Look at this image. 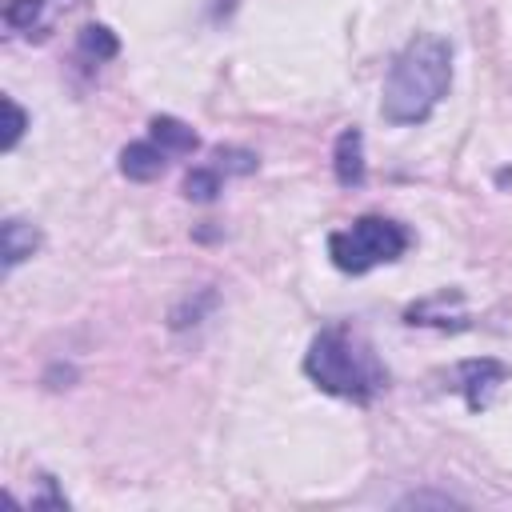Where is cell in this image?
Listing matches in <instances>:
<instances>
[{
    "mask_svg": "<svg viewBox=\"0 0 512 512\" xmlns=\"http://www.w3.org/2000/svg\"><path fill=\"white\" fill-rule=\"evenodd\" d=\"M452 88V44L436 32H416L392 60L380 92V116L388 124H424Z\"/></svg>",
    "mask_w": 512,
    "mask_h": 512,
    "instance_id": "cell-1",
    "label": "cell"
},
{
    "mask_svg": "<svg viewBox=\"0 0 512 512\" xmlns=\"http://www.w3.org/2000/svg\"><path fill=\"white\" fill-rule=\"evenodd\" d=\"M40 12H44V0H8L4 4V20L12 28H32L40 20Z\"/></svg>",
    "mask_w": 512,
    "mask_h": 512,
    "instance_id": "cell-12",
    "label": "cell"
},
{
    "mask_svg": "<svg viewBox=\"0 0 512 512\" xmlns=\"http://www.w3.org/2000/svg\"><path fill=\"white\" fill-rule=\"evenodd\" d=\"M332 172H336V184H344V188H360L364 184V136H360V128H344L336 136Z\"/></svg>",
    "mask_w": 512,
    "mask_h": 512,
    "instance_id": "cell-5",
    "label": "cell"
},
{
    "mask_svg": "<svg viewBox=\"0 0 512 512\" xmlns=\"http://www.w3.org/2000/svg\"><path fill=\"white\" fill-rule=\"evenodd\" d=\"M452 504H460V500L456 496H444V492H412L396 508H452Z\"/></svg>",
    "mask_w": 512,
    "mask_h": 512,
    "instance_id": "cell-14",
    "label": "cell"
},
{
    "mask_svg": "<svg viewBox=\"0 0 512 512\" xmlns=\"http://www.w3.org/2000/svg\"><path fill=\"white\" fill-rule=\"evenodd\" d=\"M444 380H448L444 388L460 392L464 404H468L472 412H480V408H488L492 392L508 380V368H504L500 360H492V356H480V360H460Z\"/></svg>",
    "mask_w": 512,
    "mask_h": 512,
    "instance_id": "cell-4",
    "label": "cell"
},
{
    "mask_svg": "<svg viewBox=\"0 0 512 512\" xmlns=\"http://www.w3.org/2000/svg\"><path fill=\"white\" fill-rule=\"evenodd\" d=\"M404 252H408V232H404V224H396L388 216H360V220H352V228H340L328 236L332 264L352 276L392 264Z\"/></svg>",
    "mask_w": 512,
    "mask_h": 512,
    "instance_id": "cell-3",
    "label": "cell"
},
{
    "mask_svg": "<svg viewBox=\"0 0 512 512\" xmlns=\"http://www.w3.org/2000/svg\"><path fill=\"white\" fill-rule=\"evenodd\" d=\"M304 372L316 388L340 396V400H356V404H368L384 384H388V372L384 364L376 360L372 344L352 332V328H324L312 344H308V356H304Z\"/></svg>",
    "mask_w": 512,
    "mask_h": 512,
    "instance_id": "cell-2",
    "label": "cell"
},
{
    "mask_svg": "<svg viewBox=\"0 0 512 512\" xmlns=\"http://www.w3.org/2000/svg\"><path fill=\"white\" fill-rule=\"evenodd\" d=\"M164 164H168V152H164L156 140H132V144L120 152V172H124L128 180H136V184L156 180V176L164 172Z\"/></svg>",
    "mask_w": 512,
    "mask_h": 512,
    "instance_id": "cell-6",
    "label": "cell"
},
{
    "mask_svg": "<svg viewBox=\"0 0 512 512\" xmlns=\"http://www.w3.org/2000/svg\"><path fill=\"white\" fill-rule=\"evenodd\" d=\"M80 52L92 56V60H112V56L120 52V40H116L104 24H88V28L80 32Z\"/></svg>",
    "mask_w": 512,
    "mask_h": 512,
    "instance_id": "cell-9",
    "label": "cell"
},
{
    "mask_svg": "<svg viewBox=\"0 0 512 512\" xmlns=\"http://www.w3.org/2000/svg\"><path fill=\"white\" fill-rule=\"evenodd\" d=\"M4 116H8V124H4V152H12L20 144V136H24V128H28V116H24V108L12 96H4Z\"/></svg>",
    "mask_w": 512,
    "mask_h": 512,
    "instance_id": "cell-13",
    "label": "cell"
},
{
    "mask_svg": "<svg viewBox=\"0 0 512 512\" xmlns=\"http://www.w3.org/2000/svg\"><path fill=\"white\" fill-rule=\"evenodd\" d=\"M148 140H156L168 156H188V152L200 148V136H196L184 120H176V116H152V124H148Z\"/></svg>",
    "mask_w": 512,
    "mask_h": 512,
    "instance_id": "cell-7",
    "label": "cell"
},
{
    "mask_svg": "<svg viewBox=\"0 0 512 512\" xmlns=\"http://www.w3.org/2000/svg\"><path fill=\"white\" fill-rule=\"evenodd\" d=\"M212 160H216L212 168L220 176H248V172H256V152H248V148H216Z\"/></svg>",
    "mask_w": 512,
    "mask_h": 512,
    "instance_id": "cell-11",
    "label": "cell"
},
{
    "mask_svg": "<svg viewBox=\"0 0 512 512\" xmlns=\"http://www.w3.org/2000/svg\"><path fill=\"white\" fill-rule=\"evenodd\" d=\"M216 192H220V172L208 164V168H192L188 176H184V196L188 200H200V204H208V200H216Z\"/></svg>",
    "mask_w": 512,
    "mask_h": 512,
    "instance_id": "cell-10",
    "label": "cell"
},
{
    "mask_svg": "<svg viewBox=\"0 0 512 512\" xmlns=\"http://www.w3.org/2000/svg\"><path fill=\"white\" fill-rule=\"evenodd\" d=\"M0 240H4V268L12 272L20 260H28L32 252H36V244H40V236H36V228L28 224V220H4V228H0Z\"/></svg>",
    "mask_w": 512,
    "mask_h": 512,
    "instance_id": "cell-8",
    "label": "cell"
}]
</instances>
